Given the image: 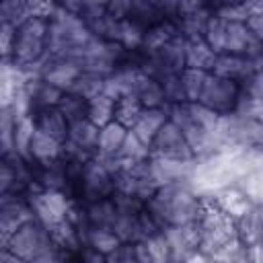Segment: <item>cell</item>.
Segmentation results:
<instances>
[{
  "label": "cell",
  "mask_w": 263,
  "mask_h": 263,
  "mask_svg": "<svg viewBox=\"0 0 263 263\" xmlns=\"http://www.w3.org/2000/svg\"><path fill=\"white\" fill-rule=\"evenodd\" d=\"M201 195L195 191L191 181H177L158 187L154 197L146 203V210L164 228L193 224L199 212Z\"/></svg>",
  "instance_id": "cell-1"
},
{
  "label": "cell",
  "mask_w": 263,
  "mask_h": 263,
  "mask_svg": "<svg viewBox=\"0 0 263 263\" xmlns=\"http://www.w3.org/2000/svg\"><path fill=\"white\" fill-rule=\"evenodd\" d=\"M49 58V18L29 16L14 33V43L8 62L27 74H39L43 62Z\"/></svg>",
  "instance_id": "cell-2"
},
{
  "label": "cell",
  "mask_w": 263,
  "mask_h": 263,
  "mask_svg": "<svg viewBox=\"0 0 263 263\" xmlns=\"http://www.w3.org/2000/svg\"><path fill=\"white\" fill-rule=\"evenodd\" d=\"M115 193V181H113V173L111 168L101 160V158H90L84 162L78 179L72 185V193L70 197L74 201L80 203H88V201H97V199H105L111 197Z\"/></svg>",
  "instance_id": "cell-3"
},
{
  "label": "cell",
  "mask_w": 263,
  "mask_h": 263,
  "mask_svg": "<svg viewBox=\"0 0 263 263\" xmlns=\"http://www.w3.org/2000/svg\"><path fill=\"white\" fill-rule=\"evenodd\" d=\"M2 249L10 251L12 255H16V257H21V259H25L29 263L35 257L51 251L53 249V240H51L49 228L33 218V220L25 222L21 228H16V232L2 245Z\"/></svg>",
  "instance_id": "cell-4"
},
{
  "label": "cell",
  "mask_w": 263,
  "mask_h": 263,
  "mask_svg": "<svg viewBox=\"0 0 263 263\" xmlns=\"http://www.w3.org/2000/svg\"><path fill=\"white\" fill-rule=\"evenodd\" d=\"M240 99H242V84L240 82L208 74L201 97L197 103L203 105L205 109L214 111L220 117H230L238 109Z\"/></svg>",
  "instance_id": "cell-5"
},
{
  "label": "cell",
  "mask_w": 263,
  "mask_h": 263,
  "mask_svg": "<svg viewBox=\"0 0 263 263\" xmlns=\"http://www.w3.org/2000/svg\"><path fill=\"white\" fill-rule=\"evenodd\" d=\"M150 156L179 160V162H197V158H195L191 146L187 144L183 132L171 119L156 134V138H154V142L150 146Z\"/></svg>",
  "instance_id": "cell-6"
},
{
  "label": "cell",
  "mask_w": 263,
  "mask_h": 263,
  "mask_svg": "<svg viewBox=\"0 0 263 263\" xmlns=\"http://www.w3.org/2000/svg\"><path fill=\"white\" fill-rule=\"evenodd\" d=\"M0 230H2V245L21 228L25 222L33 220V208L27 195H0Z\"/></svg>",
  "instance_id": "cell-7"
},
{
  "label": "cell",
  "mask_w": 263,
  "mask_h": 263,
  "mask_svg": "<svg viewBox=\"0 0 263 263\" xmlns=\"http://www.w3.org/2000/svg\"><path fill=\"white\" fill-rule=\"evenodd\" d=\"M80 74H82V70L76 62H72L68 58H60V55H49L39 70V76L45 82H49L51 86L60 88L62 92H70Z\"/></svg>",
  "instance_id": "cell-8"
},
{
  "label": "cell",
  "mask_w": 263,
  "mask_h": 263,
  "mask_svg": "<svg viewBox=\"0 0 263 263\" xmlns=\"http://www.w3.org/2000/svg\"><path fill=\"white\" fill-rule=\"evenodd\" d=\"M64 160V142L35 129L29 150V162L37 166H51Z\"/></svg>",
  "instance_id": "cell-9"
},
{
  "label": "cell",
  "mask_w": 263,
  "mask_h": 263,
  "mask_svg": "<svg viewBox=\"0 0 263 263\" xmlns=\"http://www.w3.org/2000/svg\"><path fill=\"white\" fill-rule=\"evenodd\" d=\"M33 117V123H35V129L60 140V142H66L68 138V129H70V123L68 119L62 115V111L58 107H51V109H39L35 113H31Z\"/></svg>",
  "instance_id": "cell-10"
},
{
  "label": "cell",
  "mask_w": 263,
  "mask_h": 263,
  "mask_svg": "<svg viewBox=\"0 0 263 263\" xmlns=\"http://www.w3.org/2000/svg\"><path fill=\"white\" fill-rule=\"evenodd\" d=\"M166 121H168V107H164V109H144V113L140 115V119L136 121V125L129 132H134L150 148L156 134L162 129V125Z\"/></svg>",
  "instance_id": "cell-11"
},
{
  "label": "cell",
  "mask_w": 263,
  "mask_h": 263,
  "mask_svg": "<svg viewBox=\"0 0 263 263\" xmlns=\"http://www.w3.org/2000/svg\"><path fill=\"white\" fill-rule=\"evenodd\" d=\"M82 212H84L86 228H111L115 222V216H117L113 197L82 203Z\"/></svg>",
  "instance_id": "cell-12"
},
{
  "label": "cell",
  "mask_w": 263,
  "mask_h": 263,
  "mask_svg": "<svg viewBox=\"0 0 263 263\" xmlns=\"http://www.w3.org/2000/svg\"><path fill=\"white\" fill-rule=\"evenodd\" d=\"M210 74L245 84L247 78H249L253 72H251V68H249V64H247L245 58L232 55V53H220V55L216 58V64H214V68H212Z\"/></svg>",
  "instance_id": "cell-13"
},
{
  "label": "cell",
  "mask_w": 263,
  "mask_h": 263,
  "mask_svg": "<svg viewBox=\"0 0 263 263\" xmlns=\"http://www.w3.org/2000/svg\"><path fill=\"white\" fill-rule=\"evenodd\" d=\"M129 129H125L123 125H119L117 121H111L109 125L101 127V134H99V152L97 156L103 158V160H111L119 154L125 138H127Z\"/></svg>",
  "instance_id": "cell-14"
},
{
  "label": "cell",
  "mask_w": 263,
  "mask_h": 263,
  "mask_svg": "<svg viewBox=\"0 0 263 263\" xmlns=\"http://www.w3.org/2000/svg\"><path fill=\"white\" fill-rule=\"evenodd\" d=\"M218 53L205 43V39H191L187 41V49H185V68L191 70H201V72H212L214 64H216Z\"/></svg>",
  "instance_id": "cell-15"
},
{
  "label": "cell",
  "mask_w": 263,
  "mask_h": 263,
  "mask_svg": "<svg viewBox=\"0 0 263 263\" xmlns=\"http://www.w3.org/2000/svg\"><path fill=\"white\" fill-rule=\"evenodd\" d=\"M255 43H257V39H255L253 33L249 31L247 23H228L224 53H232V55L245 58V55L253 49Z\"/></svg>",
  "instance_id": "cell-16"
},
{
  "label": "cell",
  "mask_w": 263,
  "mask_h": 263,
  "mask_svg": "<svg viewBox=\"0 0 263 263\" xmlns=\"http://www.w3.org/2000/svg\"><path fill=\"white\" fill-rule=\"evenodd\" d=\"M82 245L90 247L103 255H109L111 251H115L121 245V240L113 232V228H86L82 232Z\"/></svg>",
  "instance_id": "cell-17"
},
{
  "label": "cell",
  "mask_w": 263,
  "mask_h": 263,
  "mask_svg": "<svg viewBox=\"0 0 263 263\" xmlns=\"http://www.w3.org/2000/svg\"><path fill=\"white\" fill-rule=\"evenodd\" d=\"M142 113H144V105L140 103V99L136 95H127V97H121V99L115 101L113 121H117L125 129H132Z\"/></svg>",
  "instance_id": "cell-18"
},
{
  "label": "cell",
  "mask_w": 263,
  "mask_h": 263,
  "mask_svg": "<svg viewBox=\"0 0 263 263\" xmlns=\"http://www.w3.org/2000/svg\"><path fill=\"white\" fill-rule=\"evenodd\" d=\"M134 95L140 99L144 109H164V107H168L166 99H164V92H162V86H160V82L156 78L144 76Z\"/></svg>",
  "instance_id": "cell-19"
},
{
  "label": "cell",
  "mask_w": 263,
  "mask_h": 263,
  "mask_svg": "<svg viewBox=\"0 0 263 263\" xmlns=\"http://www.w3.org/2000/svg\"><path fill=\"white\" fill-rule=\"evenodd\" d=\"M113 115H115V101L105 92L88 101V121H92L97 127L109 125L113 121Z\"/></svg>",
  "instance_id": "cell-20"
},
{
  "label": "cell",
  "mask_w": 263,
  "mask_h": 263,
  "mask_svg": "<svg viewBox=\"0 0 263 263\" xmlns=\"http://www.w3.org/2000/svg\"><path fill=\"white\" fill-rule=\"evenodd\" d=\"M58 109L62 111V115L68 119L70 125L88 119V101L74 95V92H64Z\"/></svg>",
  "instance_id": "cell-21"
},
{
  "label": "cell",
  "mask_w": 263,
  "mask_h": 263,
  "mask_svg": "<svg viewBox=\"0 0 263 263\" xmlns=\"http://www.w3.org/2000/svg\"><path fill=\"white\" fill-rule=\"evenodd\" d=\"M226 31H228V23L224 18H220L218 14H214L212 10V16L205 25V33H203V39L205 43L220 55L224 53V47H226Z\"/></svg>",
  "instance_id": "cell-22"
},
{
  "label": "cell",
  "mask_w": 263,
  "mask_h": 263,
  "mask_svg": "<svg viewBox=\"0 0 263 263\" xmlns=\"http://www.w3.org/2000/svg\"><path fill=\"white\" fill-rule=\"evenodd\" d=\"M70 92L90 101V99L105 92V76H99V74H92V72H82Z\"/></svg>",
  "instance_id": "cell-23"
},
{
  "label": "cell",
  "mask_w": 263,
  "mask_h": 263,
  "mask_svg": "<svg viewBox=\"0 0 263 263\" xmlns=\"http://www.w3.org/2000/svg\"><path fill=\"white\" fill-rule=\"evenodd\" d=\"M29 16H31V2L29 0H4L0 4V23H8V25L18 27Z\"/></svg>",
  "instance_id": "cell-24"
},
{
  "label": "cell",
  "mask_w": 263,
  "mask_h": 263,
  "mask_svg": "<svg viewBox=\"0 0 263 263\" xmlns=\"http://www.w3.org/2000/svg\"><path fill=\"white\" fill-rule=\"evenodd\" d=\"M208 74H210V72L191 70V68H185V70L181 72V80H183V90H185L187 103H197V101H199Z\"/></svg>",
  "instance_id": "cell-25"
},
{
  "label": "cell",
  "mask_w": 263,
  "mask_h": 263,
  "mask_svg": "<svg viewBox=\"0 0 263 263\" xmlns=\"http://www.w3.org/2000/svg\"><path fill=\"white\" fill-rule=\"evenodd\" d=\"M144 242H146V249H148V255H150V263H175L171 245L164 236V230L150 236V238H144Z\"/></svg>",
  "instance_id": "cell-26"
},
{
  "label": "cell",
  "mask_w": 263,
  "mask_h": 263,
  "mask_svg": "<svg viewBox=\"0 0 263 263\" xmlns=\"http://www.w3.org/2000/svg\"><path fill=\"white\" fill-rule=\"evenodd\" d=\"M160 86H162V92H164V99H166V105H181V103H187L185 99V90H183V80H181V72L179 74H168L164 78L158 80Z\"/></svg>",
  "instance_id": "cell-27"
},
{
  "label": "cell",
  "mask_w": 263,
  "mask_h": 263,
  "mask_svg": "<svg viewBox=\"0 0 263 263\" xmlns=\"http://www.w3.org/2000/svg\"><path fill=\"white\" fill-rule=\"evenodd\" d=\"M242 97L253 103L263 105V72L251 74L247 78V82L242 84Z\"/></svg>",
  "instance_id": "cell-28"
},
{
  "label": "cell",
  "mask_w": 263,
  "mask_h": 263,
  "mask_svg": "<svg viewBox=\"0 0 263 263\" xmlns=\"http://www.w3.org/2000/svg\"><path fill=\"white\" fill-rule=\"evenodd\" d=\"M107 263H140L134 242H121L115 251L107 255Z\"/></svg>",
  "instance_id": "cell-29"
},
{
  "label": "cell",
  "mask_w": 263,
  "mask_h": 263,
  "mask_svg": "<svg viewBox=\"0 0 263 263\" xmlns=\"http://www.w3.org/2000/svg\"><path fill=\"white\" fill-rule=\"evenodd\" d=\"M76 263H107V255H103L90 247H82L76 255Z\"/></svg>",
  "instance_id": "cell-30"
},
{
  "label": "cell",
  "mask_w": 263,
  "mask_h": 263,
  "mask_svg": "<svg viewBox=\"0 0 263 263\" xmlns=\"http://www.w3.org/2000/svg\"><path fill=\"white\" fill-rule=\"evenodd\" d=\"M247 27H249V31L253 33V37L263 43V12L251 14L249 21H247Z\"/></svg>",
  "instance_id": "cell-31"
},
{
  "label": "cell",
  "mask_w": 263,
  "mask_h": 263,
  "mask_svg": "<svg viewBox=\"0 0 263 263\" xmlns=\"http://www.w3.org/2000/svg\"><path fill=\"white\" fill-rule=\"evenodd\" d=\"M29 263H66V255H64L62 251H58V249H51V251H47V253L35 257V259L29 261Z\"/></svg>",
  "instance_id": "cell-32"
},
{
  "label": "cell",
  "mask_w": 263,
  "mask_h": 263,
  "mask_svg": "<svg viewBox=\"0 0 263 263\" xmlns=\"http://www.w3.org/2000/svg\"><path fill=\"white\" fill-rule=\"evenodd\" d=\"M0 263H27V261L21 259V257H16V255H12V253L6 251V249H2V259H0Z\"/></svg>",
  "instance_id": "cell-33"
}]
</instances>
